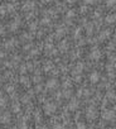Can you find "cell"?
Segmentation results:
<instances>
[{
  "mask_svg": "<svg viewBox=\"0 0 116 129\" xmlns=\"http://www.w3.org/2000/svg\"><path fill=\"white\" fill-rule=\"evenodd\" d=\"M85 3L86 4H93V3H95V0H85Z\"/></svg>",
  "mask_w": 116,
  "mask_h": 129,
  "instance_id": "cell-16",
  "label": "cell"
},
{
  "mask_svg": "<svg viewBox=\"0 0 116 129\" xmlns=\"http://www.w3.org/2000/svg\"><path fill=\"white\" fill-rule=\"evenodd\" d=\"M116 4V0H106V5L107 7H114Z\"/></svg>",
  "mask_w": 116,
  "mask_h": 129,
  "instance_id": "cell-10",
  "label": "cell"
},
{
  "mask_svg": "<svg viewBox=\"0 0 116 129\" xmlns=\"http://www.w3.org/2000/svg\"><path fill=\"white\" fill-rule=\"evenodd\" d=\"M41 129H47V128H46V127H43V128H41Z\"/></svg>",
  "mask_w": 116,
  "mask_h": 129,
  "instance_id": "cell-20",
  "label": "cell"
},
{
  "mask_svg": "<svg viewBox=\"0 0 116 129\" xmlns=\"http://www.w3.org/2000/svg\"><path fill=\"white\" fill-rule=\"evenodd\" d=\"M102 116H103L105 120H112L114 118H115V113H114L112 110H105Z\"/></svg>",
  "mask_w": 116,
  "mask_h": 129,
  "instance_id": "cell-1",
  "label": "cell"
},
{
  "mask_svg": "<svg viewBox=\"0 0 116 129\" xmlns=\"http://www.w3.org/2000/svg\"><path fill=\"white\" fill-rule=\"evenodd\" d=\"M33 7H34V3L28 1V3H27V4L24 5V9H25V10H28V8H33Z\"/></svg>",
  "mask_w": 116,
  "mask_h": 129,
  "instance_id": "cell-11",
  "label": "cell"
},
{
  "mask_svg": "<svg viewBox=\"0 0 116 129\" xmlns=\"http://www.w3.org/2000/svg\"><path fill=\"white\" fill-rule=\"evenodd\" d=\"M77 105H78V104H77V101H71V104H69V108L71 109H77Z\"/></svg>",
  "mask_w": 116,
  "mask_h": 129,
  "instance_id": "cell-12",
  "label": "cell"
},
{
  "mask_svg": "<svg viewBox=\"0 0 116 129\" xmlns=\"http://www.w3.org/2000/svg\"><path fill=\"white\" fill-rule=\"evenodd\" d=\"M0 14H5V7H0Z\"/></svg>",
  "mask_w": 116,
  "mask_h": 129,
  "instance_id": "cell-15",
  "label": "cell"
},
{
  "mask_svg": "<svg viewBox=\"0 0 116 129\" xmlns=\"http://www.w3.org/2000/svg\"><path fill=\"white\" fill-rule=\"evenodd\" d=\"M57 85H58V82H57L56 78H51V80L47 82V87L48 89H54V87H57Z\"/></svg>",
  "mask_w": 116,
  "mask_h": 129,
  "instance_id": "cell-4",
  "label": "cell"
},
{
  "mask_svg": "<svg viewBox=\"0 0 116 129\" xmlns=\"http://www.w3.org/2000/svg\"><path fill=\"white\" fill-rule=\"evenodd\" d=\"M116 20V15L115 14H110L106 16V22L107 23H114V22Z\"/></svg>",
  "mask_w": 116,
  "mask_h": 129,
  "instance_id": "cell-7",
  "label": "cell"
},
{
  "mask_svg": "<svg viewBox=\"0 0 116 129\" xmlns=\"http://www.w3.org/2000/svg\"><path fill=\"white\" fill-rule=\"evenodd\" d=\"M0 121L1 123H8L9 120H10V114L9 113H4V115H1V118H0Z\"/></svg>",
  "mask_w": 116,
  "mask_h": 129,
  "instance_id": "cell-6",
  "label": "cell"
},
{
  "mask_svg": "<svg viewBox=\"0 0 116 129\" xmlns=\"http://www.w3.org/2000/svg\"><path fill=\"white\" fill-rule=\"evenodd\" d=\"M53 129H63V127L61 124H56V125H53Z\"/></svg>",
  "mask_w": 116,
  "mask_h": 129,
  "instance_id": "cell-14",
  "label": "cell"
},
{
  "mask_svg": "<svg viewBox=\"0 0 116 129\" xmlns=\"http://www.w3.org/2000/svg\"><path fill=\"white\" fill-rule=\"evenodd\" d=\"M19 108H20V106H19V104H14V106H13V111H14V113H18V111H19Z\"/></svg>",
  "mask_w": 116,
  "mask_h": 129,
  "instance_id": "cell-13",
  "label": "cell"
},
{
  "mask_svg": "<svg viewBox=\"0 0 116 129\" xmlns=\"http://www.w3.org/2000/svg\"><path fill=\"white\" fill-rule=\"evenodd\" d=\"M77 129H86V124L83 121H78L77 123Z\"/></svg>",
  "mask_w": 116,
  "mask_h": 129,
  "instance_id": "cell-8",
  "label": "cell"
},
{
  "mask_svg": "<svg viewBox=\"0 0 116 129\" xmlns=\"http://www.w3.org/2000/svg\"><path fill=\"white\" fill-rule=\"evenodd\" d=\"M44 111H46L47 114L54 113V111H56V105H54L53 103H48V104H46V106H44Z\"/></svg>",
  "mask_w": 116,
  "mask_h": 129,
  "instance_id": "cell-2",
  "label": "cell"
},
{
  "mask_svg": "<svg viewBox=\"0 0 116 129\" xmlns=\"http://www.w3.org/2000/svg\"><path fill=\"white\" fill-rule=\"evenodd\" d=\"M98 78H100V75H98V72H92L91 74V76H90V80H91V82L92 83H96V82H98Z\"/></svg>",
  "mask_w": 116,
  "mask_h": 129,
  "instance_id": "cell-3",
  "label": "cell"
},
{
  "mask_svg": "<svg viewBox=\"0 0 116 129\" xmlns=\"http://www.w3.org/2000/svg\"><path fill=\"white\" fill-rule=\"evenodd\" d=\"M66 1H67V3H69V4H73V3L76 1V0H66Z\"/></svg>",
  "mask_w": 116,
  "mask_h": 129,
  "instance_id": "cell-17",
  "label": "cell"
},
{
  "mask_svg": "<svg viewBox=\"0 0 116 129\" xmlns=\"http://www.w3.org/2000/svg\"><path fill=\"white\" fill-rule=\"evenodd\" d=\"M5 104H7V99H5L4 96H0V108L5 106Z\"/></svg>",
  "mask_w": 116,
  "mask_h": 129,
  "instance_id": "cell-9",
  "label": "cell"
},
{
  "mask_svg": "<svg viewBox=\"0 0 116 129\" xmlns=\"http://www.w3.org/2000/svg\"><path fill=\"white\" fill-rule=\"evenodd\" d=\"M9 1H16V0H9Z\"/></svg>",
  "mask_w": 116,
  "mask_h": 129,
  "instance_id": "cell-19",
  "label": "cell"
},
{
  "mask_svg": "<svg viewBox=\"0 0 116 129\" xmlns=\"http://www.w3.org/2000/svg\"><path fill=\"white\" fill-rule=\"evenodd\" d=\"M42 1H43V3H48V1H49V0H42Z\"/></svg>",
  "mask_w": 116,
  "mask_h": 129,
  "instance_id": "cell-18",
  "label": "cell"
},
{
  "mask_svg": "<svg viewBox=\"0 0 116 129\" xmlns=\"http://www.w3.org/2000/svg\"><path fill=\"white\" fill-rule=\"evenodd\" d=\"M115 67H116V65H115Z\"/></svg>",
  "mask_w": 116,
  "mask_h": 129,
  "instance_id": "cell-21",
  "label": "cell"
},
{
  "mask_svg": "<svg viewBox=\"0 0 116 129\" xmlns=\"http://www.w3.org/2000/svg\"><path fill=\"white\" fill-rule=\"evenodd\" d=\"M100 57H101V52L98 51V49H93L92 53H91V58H93V60H100Z\"/></svg>",
  "mask_w": 116,
  "mask_h": 129,
  "instance_id": "cell-5",
  "label": "cell"
}]
</instances>
